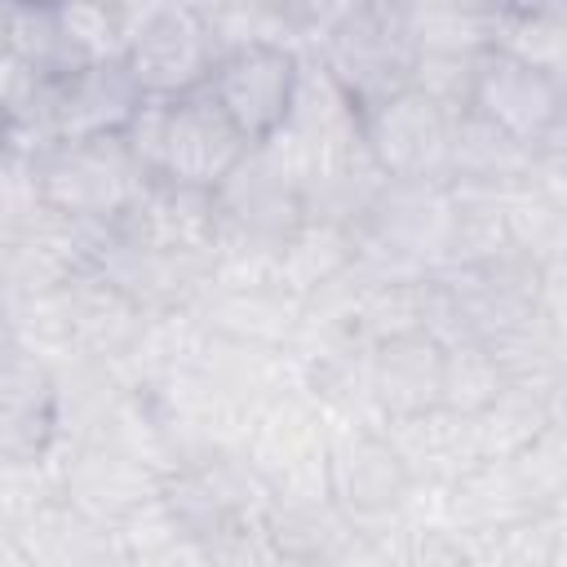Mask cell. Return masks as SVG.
<instances>
[{
  "instance_id": "14",
  "label": "cell",
  "mask_w": 567,
  "mask_h": 567,
  "mask_svg": "<svg viewBox=\"0 0 567 567\" xmlns=\"http://www.w3.org/2000/svg\"><path fill=\"white\" fill-rule=\"evenodd\" d=\"M492 49L563 75L567 66V9L532 4V9H496L492 13Z\"/></svg>"
},
{
  "instance_id": "18",
  "label": "cell",
  "mask_w": 567,
  "mask_h": 567,
  "mask_svg": "<svg viewBox=\"0 0 567 567\" xmlns=\"http://www.w3.org/2000/svg\"><path fill=\"white\" fill-rule=\"evenodd\" d=\"M257 567H315V563H306V558H288V554H275V549H266V558H261Z\"/></svg>"
},
{
  "instance_id": "5",
  "label": "cell",
  "mask_w": 567,
  "mask_h": 567,
  "mask_svg": "<svg viewBox=\"0 0 567 567\" xmlns=\"http://www.w3.org/2000/svg\"><path fill=\"white\" fill-rule=\"evenodd\" d=\"M323 492L359 532H381V523L408 505L416 483L385 430L341 425L337 434H328Z\"/></svg>"
},
{
  "instance_id": "11",
  "label": "cell",
  "mask_w": 567,
  "mask_h": 567,
  "mask_svg": "<svg viewBox=\"0 0 567 567\" xmlns=\"http://www.w3.org/2000/svg\"><path fill=\"white\" fill-rule=\"evenodd\" d=\"M146 106L142 89L133 84L124 58L89 62L62 84H49L53 137L58 142H89V137H124L137 111Z\"/></svg>"
},
{
  "instance_id": "17",
  "label": "cell",
  "mask_w": 567,
  "mask_h": 567,
  "mask_svg": "<svg viewBox=\"0 0 567 567\" xmlns=\"http://www.w3.org/2000/svg\"><path fill=\"white\" fill-rule=\"evenodd\" d=\"M0 567H31V563H27V554H22V545L13 540V532H9V527H0Z\"/></svg>"
},
{
  "instance_id": "12",
  "label": "cell",
  "mask_w": 567,
  "mask_h": 567,
  "mask_svg": "<svg viewBox=\"0 0 567 567\" xmlns=\"http://www.w3.org/2000/svg\"><path fill=\"white\" fill-rule=\"evenodd\" d=\"M368 381H372V408L385 421L439 412L443 341H434L430 332H403L368 346Z\"/></svg>"
},
{
  "instance_id": "15",
  "label": "cell",
  "mask_w": 567,
  "mask_h": 567,
  "mask_svg": "<svg viewBox=\"0 0 567 567\" xmlns=\"http://www.w3.org/2000/svg\"><path fill=\"white\" fill-rule=\"evenodd\" d=\"M416 53L474 58L492 44V4H403Z\"/></svg>"
},
{
  "instance_id": "16",
  "label": "cell",
  "mask_w": 567,
  "mask_h": 567,
  "mask_svg": "<svg viewBox=\"0 0 567 567\" xmlns=\"http://www.w3.org/2000/svg\"><path fill=\"white\" fill-rule=\"evenodd\" d=\"M505 372L501 363L474 346V341H452L443 346V390H439V412L447 416H478L483 408H492L505 390Z\"/></svg>"
},
{
  "instance_id": "10",
  "label": "cell",
  "mask_w": 567,
  "mask_h": 567,
  "mask_svg": "<svg viewBox=\"0 0 567 567\" xmlns=\"http://www.w3.org/2000/svg\"><path fill=\"white\" fill-rule=\"evenodd\" d=\"M53 483H58V496L71 509L102 523L106 532L115 523H124L133 509H142L146 501L159 496V474L137 452H128L111 439L75 443Z\"/></svg>"
},
{
  "instance_id": "3",
  "label": "cell",
  "mask_w": 567,
  "mask_h": 567,
  "mask_svg": "<svg viewBox=\"0 0 567 567\" xmlns=\"http://www.w3.org/2000/svg\"><path fill=\"white\" fill-rule=\"evenodd\" d=\"M27 168H31L35 204L71 226L120 221L151 182L124 137L58 142L44 155H35Z\"/></svg>"
},
{
  "instance_id": "1",
  "label": "cell",
  "mask_w": 567,
  "mask_h": 567,
  "mask_svg": "<svg viewBox=\"0 0 567 567\" xmlns=\"http://www.w3.org/2000/svg\"><path fill=\"white\" fill-rule=\"evenodd\" d=\"M124 142L151 182L208 190V195L252 151L204 89L186 93V97H168V102L146 97L137 120L128 124Z\"/></svg>"
},
{
  "instance_id": "13",
  "label": "cell",
  "mask_w": 567,
  "mask_h": 567,
  "mask_svg": "<svg viewBox=\"0 0 567 567\" xmlns=\"http://www.w3.org/2000/svg\"><path fill=\"white\" fill-rule=\"evenodd\" d=\"M4 49H9L40 84H62V80L75 75L80 66H89V58H84L80 44L71 40V31H66L58 4H9Z\"/></svg>"
},
{
  "instance_id": "6",
  "label": "cell",
  "mask_w": 567,
  "mask_h": 567,
  "mask_svg": "<svg viewBox=\"0 0 567 567\" xmlns=\"http://www.w3.org/2000/svg\"><path fill=\"white\" fill-rule=\"evenodd\" d=\"M461 111L439 106L421 89H403L359 111V146L385 182H447V142Z\"/></svg>"
},
{
  "instance_id": "8",
  "label": "cell",
  "mask_w": 567,
  "mask_h": 567,
  "mask_svg": "<svg viewBox=\"0 0 567 567\" xmlns=\"http://www.w3.org/2000/svg\"><path fill=\"white\" fill-rule=\"evenodd\" d=\"M217 58H221V49L208 35L204 13L195 4L146 9L142 27L133 31V40L124 49V66H128L133 84L142 89V97H155V102L199 93L217 66Z\"/></svg>"
},
{
  "instance_id": "4",
  "label": "cell",
  "mask_w": 567,
  "mask_h": 567,
  "mask_svg": "<svg viewBox=\"0 0 567 567\" xmlns=\"http://www.w3.org/2000/svg\"><path fill=\"white\" fill-rule=\"evenodd\" d=\"M563 75H549L540 66H527L501 49H483L470 62V84H465V111L496 133L514 137L527 151H563Z\"/></svg>"
},
{
  "instance_id": "9",
  "label": "cell",
  "mask_w": 567,
  "mask_h": 567,
  "mask_svg": "<svg viewBox=\"0 0 567 567\" xmlns=\"http://www.w3.org/2000/svg\"><path fill=\"white\" fill-rule=\"evenodd\" d=\"M58 443V368L0 341V465H40Z\"/></svg>"
},
{
  "instance_id": "2",
  "label": "cell",
  "mask_w": 567,
  "mask_h": 567,
  "mask_svg": "<svg viewBox=\"0 0 567 567\" xmlns=\"http://www.w3.org/2000/svg\"><path fill=\"white\" fill-rule=\"evenodd\" d=\"M315 62L359 111L403 93L416 71V44L403 4H341L315 40Z\"/></svg>"
},
{
  "instance_id": "7",
  "label": "cell",
  "mask_w": 567,
  "mask_h": 567,
  "mask_svg": "<svg viewBox=\"0 0 567 567\" xmlns=\"http://www.w3.org/2000/svg\"><path fill=\"white\" fill-rule=\"evenodd\" d=\"M301 53L288 44H244L217 58L204 93L248 146H266L292 111Z\"/></svg>"
}]
</instances>
